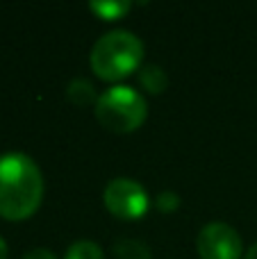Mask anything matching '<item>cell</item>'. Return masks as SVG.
I'll use <instances>...</instances> for the list:
<instances>
[{
  "instance_id": "277c9868",
  "label": "cell",
  "mask_w": 257,
  "mask_h": 259,
  "mask_svg": "<svg viewBox=\"0 0 257 259\" xmlns=\"http://www.w3.org/2000/svg\"><path fill=\"white\" fill-rule=\"evenodd\" d=\"M105 207L109 214H114L116 219L123 221H137L148 211L150 198L148 191L141 187L137 180L130 178H116L105 187L103 193Z\"/></svg>"
},
{
  "instance_id": "9c48e42d",
  "label": "cell",
  "mask_w": 257,
  "mask_h": 259,
  "mask_svg": "<svg viewBox=\"0 0 257 259\" xmlns=\"http://www.w3.org/2000/svg\"><path fill=\"white\" fill-rule=\"evenodd\" d=\"M64 259H105L103 250L94 241H77L66 250Z\"/></svg>"
},
{
  "instance_id": "30bf717a",
  "label": "cell",
  "mask_w": 257,
  "mask_h": 259,
  "mask_svg": "<svg viewBox=\"0 0 257 259\" xmlns=\"http://www.w3.org/2000/svg\"><path fill=\"white\" fill-rule=\"evenodd\" d=\"M157 207H159L162 211L176 209V207H178V196H176V193H171V191H168V193H162V196L157 198Z\"/></svg>"
},
{
  "instance_id": "7a4b0ae2",
  "label": "cell",
  "mask_w": 257,
  "mask_h": 259,
  "mask_svg": "<svg viewBox=\"0 0 257 259\" xmlns=\"http://www.w3.org/2000/svg\"><path fill=\"white\" fill-rule=\"evenodd\" d=\"M144 62V44L127 30H114L94 44L89 55L91 71L107 82H118L139 71Z\"/></svg>"
},
{
  "instance_id": "6da1fadb",
  "label": "cell",
  "mask_w": 257,
  "mask_h": 259,
  "mask_svg": "<svg viewBox=\"0 0 257 259\" xmlns=\"http://www.w3.org/2000/svg\"><path fill=\"white\" fill-rule=\"evenodd\" d=\"M44 198V178L34 161L23 152L0 157V216L25 221L39 209Z\"/></svg>"
},
{
  "instance_id": "4fadbf2b",
  "label": "cell",
  "mask_w": 257,
  "mask_h": 259,
  "mask_svg": "<svg viewBox=\"0 0 257 259\" xmlns=\"http://www.w3.org/2000/svg\"><path fill=\"white\" fill-rule=\"evenodd\" d=\"M246 259H257V243H255V246L248 250V255H246Z\"/></svg>"
},
{
  "instance_id": "3957f363",
  "label": "cell",
  "mask_w": 257,
  "mask_h": 259,
  "mask_svg": "<svg viewBox=\"0 0 257 259\" xmlns=\"http://www.w3.org/2000/svg\"><path fill=\"white\" fill-rule=\"evenodd\" d=\"M148 116L146 98L132 87H112L98 96L96 103V118L103 127L116 134L135 132L144 125Z\"/></svg>"
},
{
  "instance_id": "5b68a950",
  "label": "cell",
  "mask_w": 257,
  "mask_h": 259,
  "mask_svg": "<svg viewBox=\"0 0 257 259\" xmlns=\"http://www.w3.org/2000/svg\"><path fill=\"white\" fill-rule=\"evenodd\" d=\"M200 259H239L244 252L241 237L226 223H209L200 230L196 241Z\"/></svg>"
},
{
  "instance_id": "ba28073f",
  "label": "cell",
  "mask_w": 257,
  "mask_h": 259,
  "mask_svg": "<svg viewBox=\"0 0 257 259\" xmlns=\"http://www.w3.org/2000/svg\"><path fill=\"white\" fill-rule=\"evenodd\" d=\"M68 100H73V103L80 105V107H87V105H91V103H98L96 89L87 80H73L71 84H68Z\"/></svg>"
},
{
  "instance_id": "8992f818",
  "label": "cell",
  "mask_w": 257,
  "mask_h": 259,
  "mask_svg": "<svg viewBox=\"0 0 257 259\" xmlns=\"http://www.w3.org/2000/svg\"><path fill=\"white\" fill-rule=\"evenodd\" d=\"M132 3L130 0H98V3H89V9L103 21H118L130 12Z\"/></svg>"
},
{
  "instance_id": "8fae6325",
  "label": "cell",
  "mask_w": 257,
  "mask_h": 259,
  "mask_svg": "<svg viewBox=\"0 0 257 259\" xmlns=\"http://www.w3.org/2000/svg\"><path fill=\"white\" fill-rule=\"evenodd\" d=\"M23 259H55V255L50 250H46V248H34V250H30Z\"/></svg>"
},
{
  "instance_id": "52a82bcc",
  "label": "cell",
  "mask_w": 257,
  "mask_h": 259,
  "mask_svg": "<svg viewBox=\"0 0 257 259\" xmlns=\"http://www.w3.org/2000/svg\"><path fill=\"white\" fill-rule=\"evenodd\" d=\"M139 82H141V87H146V89L150 91V94H162L168 84L164 68L155 66V64H146V66L139 68Z\"/></svg>"
},
{
  "instance_id": "7c38bea8",
  "label": "cell",
  "mask_w": 257,
  "mask_h": 259,
  "mask_svg": "<svg viewBox=\"0 0 257 259\" xmlns=\"http://www.w3.org/2000/svg\"><path fill=\"white\" fill-rule=\"evenodd\" d=\"M0 259H7V243L3 237H0Z\"/></svg>"
}]
</instances>
